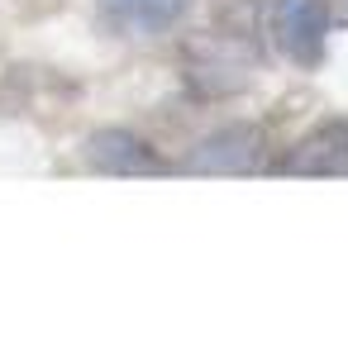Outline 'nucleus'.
<instances>
[{
	"label": "nucleus",
	"instance_id": "f257e3e1",
	"mask_svg": "<svg viewBox=\"0 0 348 357\" xmlns=\"http://www.w3.org/2000/svg\"><path fill=\"white\" fill-rule=\"evenodd\" d=\"M182 77L201 100H224L253 86L258 77V53L234 29H210L182 43Z\"/></svg>",
	"mask_w": 348,
	"mask_h": 357
},
{
	"label": "nucleus",
	"instance_id": "f03ea898",
	"mask_svg": "<svg viewBox=\"0 0 348 357\" xmlns=\"http://www.w3.org/2000/svg\"><path fill=\"white\" fill-rule=\"evenodd\" d=\"M268 134L258 124L234 119V124H219L201 138L191 148V158L182 162V172H191V176H253L268 167Z\"/></svg>",
	"mask_w": 348,
	"mask_h": 357
},
{
	"label": "nucleus",
	"instance_id": "7ed1b4c3",
	"mask_svg": "<svg viewBox=\"0 0 348 357\" xmlns=\"http://www.w3.org/2000/svg\"><path fill=\"white\" fill-rule=\"evenodd\" d=\"M334 10L329 0H272V38L296 67H320Z\"/></svg>",
	"mask_w": 348,
	"mask_h": 357
},
{
	"label": "nucleus",
	"instance_id": "20e7f679",
	"mask_svg": "<svg viewBox=\"0 0 348 357\" xmlns=\"http://www.w3.org/2000/svg\"><path fill=\"white\" fill-rule=\"evenodd\" d=\"M81 158H86V167H96L106 176H162L167 172L158 148L129 134V129H96L86 138Z\"/></svg>",
	"mask_w": 348,
	"mask_h": 357
},
{
	"label": "nucleus",
	"instance_id": "39448f33",
	"mask_svg": "<svg viewBox=\"0 0 348 357\" xmlns=\"http://www.w3.org/2000/svg\"><path fill=\"white\" fill-rule=\"evenodd\" d=\"M287 176H348V119H329L320 129L287 148V158L277 162Z\"/></svg>",
	"mask_w": 348,
	"mask_h": 357
},
{
	"label": "nucleus",
	"instance_id": "423d86ee",
	"mask_svg": "<svg viewBox=\"0 0 348 357\" xmlns=\"http://www.w3.org/2000/svg\"><path fill=\"white\" fill-rule=\"evenodd\" d=\"M191 0H101V15L119 29H138V33H158V29L177 24L187 15Z\"/></svg>",
	"mask_w": 348,
	"mask_h": 357
},
{
	"label": "nucleus",
	"instance_id": "0eeeda50",
	"mask_svg": "<svg viewBox=\"0 0 348 357\" xmlns=\"http://www.w3.org/2000/svg\"><path fill=\"white\" fill-rule=\"evenodd\" d=\"M339 20H344V24H348V0H344V5H339Z\"/></svg>",
	"mask_w": 348,
	"mask_h": 357
}]
</instances>
